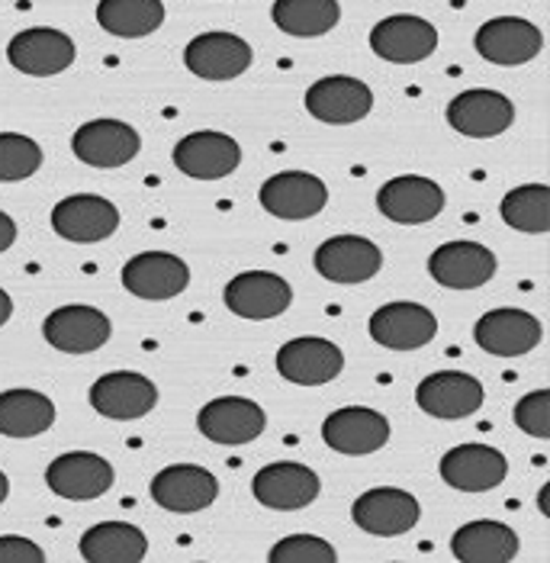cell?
<instances>
[{
	"mask_svg": "<svg viewBox=\"0 0 550 563\" xmlns=\"http://www.w3.org/2000/svg\"><path fill=\"white\" fill-rule=\"evenodd\" d=\"M461 563H508L518 558V534L503 521H466L451 538Z\"/></svg>",
	"mask_w": 550,
	"mask_h": 563,
	"instance_id": "f1b7e54d",
	"label": "cell"
},
{
	"mask_svg": "<svg viewBox=\"0 0 550 563\" xmlns=\"http://www.w3.org/2000/svg\"><path fill=\"white\" fill-rule=\"evenodd\" d=\"M190 284V267L170 252H142L127 261L123 267V287L139 300H174L187 290Z\"/></svg>",
	"mask_w": 550,
	"mask_h": 563,
	"instance_id": "ffe728a7",
	"label": "cell"
},
{
	"mask_svg": "<svg viewBox=\"0 0 550 563\" xmlns=\"http://www.w3.org/2000/svg\"><path fill=\"white\" fill-rule=\"evenodd\" d=\"M110 319L107 312H100L97 306L72 303L58 306L55 312H48L43 322V339L55 351L65 354H90L110 342Z\"/></svg>",
	"mask_w": 550,
	"mask_h": 563,
	"instance_id": "52a82bcc",
	"label": "cell"
},
{
	"mask_svg": "<svg viewBox=\"0 0 550 563\" xmlns=\"http://www.w3.org/2000/svg\"><path fill=\"white\" fill-rule=\"evenodd\" d=\"M322 441L348 457H364L381 451L389 441V422L377 409L367 406H344L339 412H332L322 422Z\"/></svg>",
	"mask_w": 550,
	"mask_h": 563,
	"instance_id": "4316f807",
	"label": "cell"
},
{
	"mask_svg": "<svg viewBox=\"0 0 550 563\" xmlns=\"http://www.w3.org/2000/svg\"><path fill=\"white\" fill-rule=\"evenodd\" d=\"M544 325L525 309H493L473 325V342L496 357H521L541 345Z\"/></svg>",
	"mask_w": 550,
	"mask_h": 563,
	"instance_id": "603a6c76",
	"label": "cell"
},
{
	"mask_svg": "<svg viewBox=\"0 0 550 563\" xmlns=\"http://www.w3.org/2000/svg\"><path fill=\"white\" fill-rule=\"evenodd\" d=\"M377 210L399 225H422V222L441 217L444 190L431 177L403 174V177L386 180L377 190Z\"/></svg>",
	"mask_w": 550,
	"mask_h": 563,
	"instance_id": "4fadbf2b",
	"label": "cell"
},
{
	"mask_svg": "<svg viewBox=\"0 0 550 563\" xmlns=\"http://www.w3.org/2000/svg\"><path fill=\"white\" fill-rule=\"evenodd\" d=\"M97 23L110 36L142 40V36H152L155 30H162L165 3L162 0H100Z\"/></svg>",
	"mask_w": 550,
	"mask_h": 563,
	"instance_id": "1f68e13d",
	"label": "cell"
},
{
	"mask_svg": "<svg viewBox=\"0 0 550 563\" xmlns=\"http://www.w3.org/2000/svg\"><path fill=\"white\" fill-rule=\"evenodd\" d=\"M113 464L94 451H68L55 457L45 471V483L55 496L72 499V503H87L100 499L103 493L113 489Z\"/></svg>",
	"mask_w": 550,
	"mask_h": 563,
	"instance_id": "5b68a950",
	"label": "cell"
},
{
	"mask_svg": "<svg viewBox=\"0 0 550 563\" xmlns=\"http://www.w3.org/2000/svg\"><path fill=\"white\" fill-rule=\"evenodd\" d=\"M499 217L508 229L525 235L550 232V187L548 184H525L508 190L499 203Z\"/></svg>",
	"mask_w": 550,
	"mask_h": 563,
	"instance_id": "836d02e7",
	"label": "cell"
},
{
	"mask_svg": "<svg viewBox=\"0 0 550 563\" xmlns=\"http://www.w3.org/2000/svg\"><path fill=\"white\" fill-rule=\"evenodd\" d=\"M145 554L148 538L129 521H100L81 534V558L90 563H139Z\"/></svg>",
	"mask_w": 550,
	"mask_h": 563,
	"instance_id": "f546056e",
	"label": "cell"
},
{
	"mask_svg": "<svg viewBox=\"0 0 550 563\" xmlns=\"http://www.w3.org/2000/svg\"><path fill=\"white\" fill-rule=\"evenodd\" d=\"M448 123L466 139H493L515 123V107L499 90L473 87L448 103Z\"/></svg>",
	"mask_w": 550,
	"mask_h": 563,
	"instance_id": "cb8c5ba5",
	"label": "cell"
},
{
	"mask_svg": "<svg viewBox=\"0 0 550 563\" xmlns=\"http://www.w3.org/2000/svg\"><path fill=\"white\" fill-rule=\"evenodd\" d=\"M252 45L235 33H200L184 48V65L200 81H232L252 68Z\"/></svg>",
	"mask_w": 550,
	"mask_h": 563,
	"instance_id": "7c38bea8",
	"label": "cell"
},
{
	"mask_svg": "<svg viewBox=\"0 0 550 563\" xmlns=\"http://www.w3.org/2000/svg\"><path fill=\"white\" fill-rule=\"evenodd\" d=\"M306 110L329 126H351L371 117L374 110V93L371 87L348 75H329L319 78L306 90Z\"/></svg>",
	"mask_w": 550,
	"mask_h": 563,
	"instance_id": "9c48e42d",
	"label": "cell"
},
{
	"mask_svg": "<svg viewBox=\"0 0 550 563\" xmlns=\"http://www.w3.org/2000/svg\"><path fill=\"white\" fill-rule=\"evenodd\" d=\"M499 261L480 242H448L431 252L428 274L448 290H476L496 277Z\"/></svg>",
	"mask_w": 550,
	"mask_h": 563,
	"instance_id": "e0dca14e",
	"label": "cell"
},
{
	"mask_svg": "<svg viewBox=\"0 0 550 563\" xmlns=\"http://www.w3.org/2000/svg\"><path fill=\"white\" fill-rule=\"evenodd\" d=\"M483 384L464 374V371H438L428 374L422 384L416 387V402L425 416L435 419H466L473 412H480L483 406Z\"/></svg>",
	"mask_w": 550,
	"mask_h": 563,
	"instance_id": "484cf974",
	"label": "cell"
},
{
	"mask_svg": "<svg viewBox=\"0 0 550 563\" xmlns=\"http://www.w3.org/2000/svg\"><path fill=\"white\" fill-rule=\"evenodd\" d=\"M473 45L486 62L515 68V65H528L535 55H541L544 36L535 23L521 20V16H496L476 30Z\"/></svg>",
	"mask_w": 550,
	"mask_h": 563,
	"instance_id": "44dd1931",
	"label": "cell"
},
{
	"mask_svg": "<svg viewBox=\"0 0 550 563\" xmlns=\"http://www.w3.org/2000/svg\"><path fill=\"white\" fill-rule=\"evenodd\" d=\"M90 406L103 419L132 422V419L148 416L158 406V387L135 371H113V374H103L100 380H94Z\"/></svg>",
	"mask_w": 550,
	"mask_h": 563,
	"instance_id": "8fae6325",
	"label": "cell"
},
{
	"mask_svg": "<svg viewBox=\"0 0 550 563\" xmlns=\"http://www.w3.org/2000/svg\"><path fill=\"white\" fill-rule=\"evenodd\" d=\"M339 551L316 534H290L271 548V563H336Z\"/></svg>",
	"mask_w": 550,
	"mask_h": 563,
	"instance_id": "d590c367",
	"label": "cell"
},
{
	"mask_svg": "<svg viewBox=\"0 0 550 563\" xmlns=\"http://www.w3.org/2000/svg\"><path fill=\"white\" fill-rule=\"evenodd\" d=\"M45 551L20 534H0V563H43Z\"/></svg>",
	"mask_w": 550,
	"mask_h": 563,
	"instance_id": "74e56055",
	"label": "cell"
},
{
	"mask_svg": "<svg viewBox=\"0 0 550 563\" xmlns=\"http://www.w3.org/2000/svg\"><path fill=\"white\" fill-rule=\"evenodd\" d=\"M75 40L52 26H33L16 33L7 45V62L30 78H52L75 65Z\"/></svg>",
	"mask_w": 550,
	"mask_h": 563,
	"instance_id": "7a4b0ae2",
	"label": "cell"
},
{
	"mask_svg": "<svg viewBox=\"0 0 550 563\" xmlns=\"http://www.w3.org/2000/svg\"><path fill=\"white\" fill-rule=\"evenodd\" d=\"M10 316H13V300H10L7 290H0V329L10 322Z\"/></svg>",
	"mask_w": 550,
	"mask_h": 563,
	"instance_id": "ab89813d",
	"label": "cell"
},
{
	"mask_svg": "<svg viewBox=\"0 0 550 563\" xmlns=\"http://www.w3.org/2000/svg\"><path fill=\"white\" fill-rule=\"evenodd\" d=\"M52 229L78 245L103 242L120 229V210L113 200L97 194H75L55 203L52 210Z\"/></svg>",
	"mask_w": 550,
	"mask_h": 563,
	"instance_id": "5bb4252c",
	"label": "cell"
},
{
	"mask_svg": "<svg viewBox=\"0 0 550 563\" xmlns=\"http://www.w3.org/2000/svg\"><path fill=\"white\" fill-rule=\"evenodd\" d=\"M341 371H344L341 347L319 335H302L277 351V374L297 387H326L339 380Z\"/></svg>",
	"mask_w": 550,
	"mask_h": 563,
	"instance_id": "8992f818",
	"label": "cell"
},
{
	"mask_svg": "<svg viewBox=\"0 0 550 563\" xmlns=\"http://www.w3.org/2000/svg\"><path fill=\"white\" fill-rule=\"evenodd\" d=\"M271 20L287 36L312 40V36H326L339 26L341 7L339 0H274Z\"/></svg>",
	"mask_w": 550,
	"mask_h": 563,
	"instance_id": "d6a6232c",
	"label": "cell"
},
{
	"mask_svg": "<svg viewBox=\"0 0 550 563\" xmlns=\"http://www.w3.org/2000/svg\"><path fill=\"white\" fill-rule=\"evenodd\" d=\"M515 426L531 438H550V390H535L515 402Z\"/></svg>",
	"mask_w": 550,
	"mask_h": 563,
	"instance_id": "8d00e7d4",
	"label": "cell"
},
{
	"mask_svg": "<svg viewBox=\"0 0 550 563\" xmlns=\"http://www.w3.org/2000/svg\"><path fill=\"white\" fill-rule=\"evenodd\" d=\"M351 519L361 531H367L374 538H399V534H406V531H413L419 525L422 506L406 489L377 486V489H367V493H361L354 499Z\"/></svg>",
	"mask_w": 550,
	"mask_h": 563,
	"instance_id": "6da1fadb",
	"label": "cell"
},
{
	"mask_svg": "<svg viewBox=\"0 0 550 563\" xmlns=\"http://www.w3.org/2000/svg\"><path fill=\"white\" fill-rule=\"evenodd\" d=\"M222 300L229 306V312L261 322V319H277L280 312L290 309L294 287L274 271H245L226 284Z\"/></svg>",
	"mask_w": 550,
	"mask_h": 563,
	"instance_id": "30bf717a",
	"label": "cell"
},
{
	"mask_svg": "<svg viewBox=\"0 0 550 563\" xmlns=\"http://www.w3.org/2000/svg\"><path fill=\"white\" fill-rule=\"evenodd\" d=\"M55 426V402L36 390L0 393V434L7 438H36Z\"/></svg>",
	"mask_w": 550,
	"mask_h": 563,
	"instance_id": "4dcf8cb0",
	"label": "cell"
},
{
	"mask_svg": "<svg viewBox=\"0 0 550 563\" xmlns=\"http://www.w3.org/2000/svg\"><path fill=\"white\" fill-rule=\"evenodd\" d=\"M254 499L274 512H297L319 499L322 479L312 467L297 461H277L261 467L252 479Z\"/></svg>",
	"mask_w": 550,
	"mask_h": 563,
	"instance_id": "3957f363",
	"label": "cell"
},
{
	"mask_svg": "<svg viewBox=\"0 0 550 563\" xmlns=\"http://www.w3.org/2000/svg\"><path fill=\"white\" fill-rule=\"evenodd\" d=\"M371 48L383 62L416 65V62H425L428 55H435L438 30L416 13H396L371 30Z\"/></svg>",
	"mask_w": 550,
	"mask_h": 563,
	"instance_id": "d6986e66",
	"label": "cell"
},
{
	"mask_svg": "<svg viewBox=\"0 0 550 563\" xmlns=\"http://www.w3.org/2000/svg\"><path fill=\"white\" fill-rule=\"evenodd\" d=\"M43 168V148L20 132H0V184L26 180Z\"/></svg>",
	"mask_w": 550,
	"mask_h": 563,
	"instance_id": "e575fe53",
	"label": "cell"
},
{
	"mask_svg": "<svg viewBox=\"0 0 550 563\" xmlns=\"http://www.w3.org/2000/svg\"><path fill=\"white\" fill-rule=\"evenodd\" d=\"M219 496V479L197 464H170L152 479V499L174 516H194L210 509Z\"/></svg>",
	"mask_w": 550,
	"mask_h": 563,
	"instance_id": "ac0fdd59",
	"label": "cell"
},
{
	"mask_svg": "<svg viewBox=\"0 0 550 563\" xmlns=\"http://www.w3.org/2000/svg\"><path fill=\"white\" fill-rule=\"evenodd\" d=\"M16 242V222L0 210V255Z\"/></svg>",
	"mask_w": 550,
	"mask_h": 563,
	"instance_id": "f35d334b",
	"label": "cell"
},
{
	"mask_svg": "<svg viewBox=\"0 0 550 563\" xmlns=\"http://www.w3.org/2000/svg\"><path fill=\"white\" fill-rule=\"evenodd\" d=\"M142 148L139 132L123 120H90L72 139V152L90 168H123Z\"/></svg>",
	"mask_w": 550,
	"mask_h": 563,
	"instance_id": "d4e9b609",
	"label": "cell"
},
{
	"mask_svg": "<svg viewBox=\"0 0 550 563\" xmlns=\"http://www.w3.org/2000/svg\"><path fill=\"white\" fill-rule=\"evenodd\" d=\"M508 474L506 454L490 444H458L441 457V479L458 493L496 489Z\"/></svg>",
	"mask_w": 550,
	"mask_h": 563,
	"instance_id": "83f0119b",
	"label": "cell"
},
{
	"mask_svg": "<svg viewBox=\"0 0 550 563\" xmlns=\"http://www.w3.org/2000/svg\"><path fill=\"white\" fill-rule=\"evenodd\" d=\"M197 429L204 438H210L216 444H226V448H239V444H249L257 441L261 432L267 429V416L264 409L245 399V396H219L207 402L197 416Z\"/></svg>",
	"mask_w": 550,
	"mask_h": 563,
	"instance_id": "9a60e30c",
	"label": "cell"
},
{
	"mask_svg": "<svg viewBox=\"0 0 550 563\" xmlns=\"http://www.w3.org/2000/svg\"><path fill=\"white\" fill-rule=\"evenodd\" d=\"M316 271L329 284H364L377 277L383 267V252L364 235H332L316 249Z\"/></svg>",
	"mask_w": 550,
	"mask_h": 563,
	"instance_id": "2e32d148",
	"label": "cell"
},
{
	"mask_svg": "<svg viewBox=\"0 0 550 563\" xmlns=\"http://www.w3.org/2000/svg\"><path fill=\"white\" fill-rule=\"evenodd\" d=\"M261 207L277 219H312L326 210L329 187L322 177L309 172H280L267 177L257 190Z\"/></svg>",
	"mask_w": 550,
	"mask_h": 563,
	"instance_id": "ba28073f",
	"label": "cell"
},
{
	"mask_svg": "<svg viewBox=\"0 0 550 563\" xmlns=\"http://www.w3.org/2000/svg\"><path fill=\"white\" fill-rule=\"evenodd\" d=\"M367 332H371V339L381 347H389V351H416V347H425L438 335V319L422 303L399 300V303L381 306L371 316Z\"/></svg>",
	"mask_w": 550,
	"mask_h": 563,
	"instance_id": "7402d4cb",
	"label": "cell"
},
{
	"mask_svg": "<svg viewBox=\"0 0 550 563\" xmlns=\"http://www.w3.org/2000/svg\"><path fill=\"white\" fill-rule=\"evenodd\" d=\"M7 496H10V479H7V474L0 471V506L7 503Z\"/></svg>",
	"mask_w": 550,
	"mask_h": 563,
	"instance_id": "60d3db41",
	"label": "cell"
},
{
	"mask_svg": "<svg viewBox=\"0 0 550 563\" xmlns=\"http://www.w3.org/2000/svg\"><path fill=\"white\" fill-rule=\"evenodd\" d=\"M174 168L194 180H222L239 172L242 165V145L226 132L200 130L184 135L174 145Z\"/></svg>",
	"mask_w": 550,
	"mask_h": 563,
	"instance_id": "277c9868",
	"label": "cell"
}]
</instances>
